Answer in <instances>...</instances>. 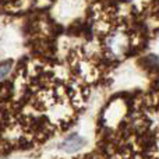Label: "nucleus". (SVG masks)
<instances>
[{
    "label": "nucleus",
    "mask_w": 159,
    "mask_h": 159,
    "mask_svg": "<svg viewBox=\"0 0 159 159\" xmlns=\"http://www.w3.org/2000/svg\"><path fill=\"white\" fill-rule=\"evenodd\" d=\"M85 143H87V140L84 137L78 135L77 133H73L61 141L60 145H59V149L67 152V154H74V152H78L80 149L84 148Z\"/></svg>",
    "instance_id": "obj_1"
},
{
    "label": "nucleus",
    "mask_w": 159,
    "mask_h": 159,
    "mask_svg": "<svg viewBox=\"0 0 159 159\" xmlns=\"http://www.w3.org/2000/svg\"><path fill=\"white\" fill-rule=\"evenodd\" d=\"M11 70V63L10 61H2L0 63V80L4 78Z\"/></svg>",
    "instance_id": "obj_2"
}]
</instances>
